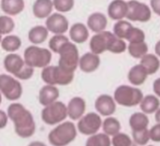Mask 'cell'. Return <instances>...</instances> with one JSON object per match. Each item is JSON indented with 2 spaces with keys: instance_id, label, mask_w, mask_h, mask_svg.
<instances>
[{
  "instance_id": "31",
  "label": "cell",
  "mask_w": 160,
  "mask_h": 146,
  "mask_svg": "<svg viewBox=\"0 0 160 146\" xmlns=\"http://www.w3.org/2000/svg\"><path fill=\"white\" fill-rule=\"evenodd\" d=\"M127 50V44L122 39L117 38L114 34H112L109 39L108 49L107 51L112 53H122Z\"/></svg>"
},
{
  "instance_id": "24",
  "label": "cell",
  "mask_w": 160,
  "mask_h": 146,
  "mask_svg": "<svg viewBox=\"0 0 160 146\" xmlns=\"http://www.w3.org/2000/svg\"><path fill=\"white\" fill-rule=\"evenodd\" d=\"M147 77H148V73L146 69L143 68V66L141 64L131 68L128 75V79L129 83L136 86L143 84L147 80Z\"/></svg>"
},
{
  "instance_id": "41",
  "label": "cell",
  "mask_w": 160,
  "mask_h": 146,
  "mask_svg": "<svg viewBox=\"0 0 160 146\" xmlns=\"http://www.w3.org/2000/svg\"><path fill=\"white\" fill-rule=\"evenodd\" d=\"M8 120L9 119H8L7 112L0 110V129H4L8 126Z\"/></svg>"
},
{
  "instance_id": "8",
  "label": "cell",
  "mask_w": 160,
  "mask_h": 146,
  "mask_svg": "<svg viewBox=\"0 0 160 146\" xmlns=\"http://www.w3.org/2000/svg\"><path fill=\"white\" fill-rule=\"evenodd\" d=\"M0 93L9 101H16L22 96L21 82L10 74H0Z\"/></svg>"
},
{
  "instance_id": "14",
  "label": "cell",
  "mask_w": 160,
  "mask_h": 146,
  "mask_svg": "<svg viewBox=\"0 0 160 146\" xmlns=\"http://www.w3.org/2000/svg\"><path fill=\"white\" fill-rule=\"evenodd\" d=\"M67 110L68 117L71 121H78L85 114L86 102L81 97H74L68 101Z\"/></svg>"
},
{
  "instance_id": "7",
  "label": "cell",
  "mask_w": 160,
  "mask_h": 146,
  "mask_svg": "<svg viewBox=\"0 0 160 146\" xmlns=\"http://www.w3.org/2000/svg\"><path fill=\"white\" fill-rule=\"evenodd\" d=\"M68 118L67 105L62 101H55L43 107L41 111V120L48 126H57Z\"/></svg>"
},
{
  "instance_id": "20",
  "label": "cell",
  "mask_w": 160,
  "mask_h": 146,
  "mask_svg": "<svg viewBox=\"0 0 160 146\" xmlns=\"http://www.w3.org/2000/svg\"><path fill=\"white\" fill-rule=\"evenodd\" d=\"M1 10L8 16H17L24 10V0H0Z\"/></svg>"
},
{
  "instance_id": "47",
  "label": "cell",
  "mask_w": 160,
  "mask_h": 146,
  "mask_svg": "<svg viewBox=\"0 0 160 146\" xmlns=\"http://www.w3.org/2000/svg\"><path fill=\"white\" fill-rule=\"evenodd\" d=\"M2 100H3V96H2V94L0 93V105L2 104Z\"/></svg>"
},
{
  "instance_id": "43",
  "label": "cell",
  "mask_w": 160,
  "mask_h": 146,
  "mask_svg": "<svg viewBox=\"0 0 160 146\" xmlns=\"http://www.w3.org/2000/svg\"><path fill=\"white\" fill-rule=\"evenodd\" d=\"M153 90H154V93L156 94V96H157L158 98H160V78L157 79V80L154 82Z\"/></svg>"
},
{
  "instance_id": "6",
  "label": "cell",
  "mask_w": 160,
  "mask_h": 146,
  "mask_svg": "<svg viewBox=\"0 0 160 146\" xmlns=\"http://www.w3.org/2000/svg\"><path fill=\"white\" fill-rule=\"evenodd\" d=\"M143 97L142 92L139 88L129 85H120L116 88L113 95L115 102L124 107H135L140 105Z\"/></svg>"
},
{
  "instance_id": "35",
  "label": "cell",
  "mask_w": 160,
  "mask_h": 146,
  "mask_svg": "<svg viewBox=\"0 0 160 146\" xmlns=\"http://www.w3.org/2000/svg\"><path fill=\"white\" fill-rule=\"evenodd\" d=\"M133 26L127 21H122L120 20L119 22H117L114 26H113V34L119 38H122V39H126L129 30L132 28Z\"/></svg>"
},
{
  "instance_id": "30",
  "label": "cell",
  "mask_w": 160,
  "mask_h": 146,
  "mask_svg": "<svg viewBox=\"0 0 160 146\" xmlns=\"http://www.w3.org/2000/svg\"><path fill=\"white\" fill-rule=\"evenodd\" d=\"M85 146H112V140L105 133H97L89 136Z\"/></svg>"
},
{
  "instance_id": "1",
  "label": "cell",
  "mask_w": 160,
  "mask_h": 146,
  "mask_svg": "<svg viewBox=\"0 0 160 146\" xmlns=\"http://www.w3.org/2000/svg\"><path fill=\"white\" fill-rule=\"evenodd\" d=\"M8 119L13 123L16 135L22 139L31 138L36 132V122L32 113L22 103L13 102L8 107Z\"/></svg>"
},
{
  "instance_id": "37",
  "label": "cell",
  "mask_w": 160,
  "mask_h": 146,
  "mask_svg": "<svg viewBox=\"0 0 160 146\" xmlns=\"http://www.w3.org/2000/svg\"><path fill=\"white\" fill-rule=\"evenodd\" d=\"M52 4L56 12L66 13L73 9L75 0H52Z\"/></svg>"
},
{
  "instance_id": "15",
  "label": "cell",
  "mask_w": 160,
  "mask_h": 146,
  "mask_svg": "<svg viewBox=\"0 0 160 146\" xmlns=\"http://www.w3.org/2000/svg\"><path fill=\"white\" fill-rule=\"evenodd\" d=\"M112 34V33L109 31H102L100 33H97L96 35H94L91 38L90 43H89L91 52L98 55L106 52L108 49L109 39Z\"/></svg>"
},
{
  "instance_id": "21",
  "label": "cell",
  "mask_w": 160,
  "mask_h": 146,
  "mask_svg": "<svg viewBox=\"0 0 160 146\" xmlns=\"http://www.w3.org/2000/svg\"><path fill=\"white\" fill-rule=\"evenodd\" d=\"M107 18L101 12H94L87 19V27L94 33H100L105 31L107 27Z\"/></svg>"
},
{
  "instance_id": "11",
  "label": "cell",
  "mask_w": 160,
  "mask_h": 146,
  "mask_svg": "<svg viewBox=\"0 0 160 146\" xmlns=\"http://www.w3.org/2000/svg\"><path fill=\"white\" fill-rule=\"evenodd\" d=\"M45 26L49 33L53 35H64L69 29L68 18L60 12H52L45 21Z\"/></svg>"
},
{
  "instance_id": "27",
  "label": "cell",
  "mask_w": 160,
  "mask_h": 146,
  "mask_svg": "<svg viewBox=\"0 0 160 146\" xmlns=\"http://www.w3.org/2000/svg\"><path fill=\"white\" fill-rule=\"evenodd\" d=\"M149 126V118L143 113H134L129 118V127L132 131H141L146 129Z\"/></svg>"
},
{
  "instance_id": "18",
  "label": "cell",
  "mask_w": 160,
  "mask_h": 146,
  "mask_svg": "<svg viewBox=\"0 0 160 146\" xmlns=\"http://www.w3.org/2000/svg\"><path fill=\"white\" fill-rule=\"evenodd\" d=\"M68 34H69L70 41L74 42L75 44L84 43L89 38L88 27L82 23H73L68 29Z\"/></svg>"
},
{
  "instance_id": "12",
  "label": "cell",
  "mask_w": 160,
  "mask_h": 146,
  "mask_svg": "<svg viewBox=\"0 0 160 146\" xmlns=\"http://www.w3.org/2000/svg\"><path fill=\"white\" fill-rule=\"evenodd\" d=\"M3 66L5 70L16 79H18L28 67V65H26V63L24 62L23 57L15 53H8L5 56L3 60Z\"/></svg>"
},
{
  "instance_id": "49",
  "label": "cell",
  "mask_w": 160,
  "mask_h": 146,
  "mask_svg": "<svg viewBox=\"0 0 160 146\" xmlns=\"http://www.w3.org/2000/svg\"><path fill=\"white\" fill-rule=\"evenodd\" d=\"M131 146H138V145H137V144H135V143H133V144H132V145H131Z\"/></svg>"
},
{
  "instance_id": "50",
  "label": "cell",
  "mask_w": 160,
  "mask_h": 146,
  "mask_svg": "<svg viewBox=\"0 0 160 146\" xmlns=\"http://www.w3.org/2000/svg\"><path fill=\"white\" fill-rule=\"evenodd\" d=\"M148 146H154V145H148Z\"/></svg>"
},
{
  "instance_id": "48",
  "label": "cell",
  "mask_w": 160,
  "mask_h": 146,
  "mask_svg": "<svg viewBox=\"0 0 160 146\" xmlns=\"http://www.w3.org/2000/svg\"><path fill=\"white\" fill-rule=\"evenodd\" d=\"M2 38H2V35H0V43H1V41H2Z\"/></svg>"
},
{
  "instance_id": "39",
  "label": "cell",
  "mask_w": 160,
  "mask_h": 146,
  "mask_svg": "<svg viewBox=\"0 0 160 146\" xmlns=\"http://www.w3.org/2000/svg\"><path fill=\"white\" fill-rule=\"evenodd\" d=\"M126 39L128 40L130 43L142 42L145 39V35H144V32L142 30H141L139 28H136V27H132L129 30Z\"/></svg>"
},
{
  "instance_id": "10",
  "label": "cell",
  "mask_w": 160,
  "mask_h": 146,
  "mask_svg": "<svg viewBox=\"0 0 160 146\" xmlns=\"http://www.w3.org/2000/svg\"><path fill=\"white\" fill-rule=\"evenodd\" d=\"M126 17L134 22L145 23L151 19V9L144 3L131 0L128 2V12Z\"/></svg>"
},
{
  "instance_id": "5",
  "label": "cell",
  "mask_w": 160,
  "mask_h": 146,
  "mask_svg": "<svg viewBox=\"0 0 160 146\" xmlns=\"http://www.w3.org/2000/svg\"><path fill=\"white\" fill-rule=\"evenodd\" d=\"M40 76L41 80L43 81V83H45V84L55 86L68 85L74 80V73L65 71L58 66L52 65H49L42 68Z\"/></svg>"
},
{
  "instance_id": "29",
  "label": "cell",
  "mask_w": 160,
  "mask_h": 146,
  "mask_svg": "<svg viewBox=\"0 0 160 146\" xmlns=\"http://www.w3.org/2000/svg\"><path fill=\"white\" fill-rule=\"evenodd\" d=\"M141 65H142L143 68L146 69L148 75H153L157 73L158 70L159 69L160 61L158 56L151 53H147L142 58Z\"/></svg>"
},
{
  "instance_id": "22",
  "label": "cell",
  "mask_w": 160,
  "mask_h": 146,
  "mask_svg": "<svg viewBox=\"0 0 160 146\" xmlns=\"http://www.w3.org/2000/svg\"><path fill=\"white\" fill-rule=\"evenodd\" d=\"M128 3L124 0H113L108 7L109 17L112 20L120 21L127 16Z\"/></svg>"
},
{
  "instance_id": "44",
  "label": "cell",
  "mask_w": 160,
  "mask_h": 146,
  "mask_svg": "<svg viewBox=\"0 0 160 146\" xmlns=\"http://www.w3.org/2000/svg\"><path fill=\"white\" fill-rule=\"evenodd\" d=\"M27 146H47L44 143L42 142H38V141H35V142H32L30 143Z\"/></svg>"
},
{
  "instance_id": "36",
  "label": "cell",
  "mask_w": 160,
  "mask_h": 146,
  "mask_svg": "<svg viewBox=\"0 0 160 146\" xmlns=\"http://www.w3.org/2000/svg\"><path fill=\"white\" fill-rule=\"evenodd\" d=\"M132 141L138 146L146 145L150 141L149 129H143L141 131H132Z\"/></svg>"
},
{
  "instance_id": "45",
  "label": "cell",
  "mask_w": 160,
  "mask_h": 146,
  "mask_svg": "<svg viewBox=\"0 0 160 146\" xmlns=\"http://www.w3.org/2000/svg\"><path fill=\"white\" fill-rule=\"evenodd\" d=\"M156 114H155V119H156V121L158 122V124H160V108L155 113Z\"/></svg>"
},
{
  "instance_id": "46",
  "label": "cell",
  "mask_w": 160,
  "mask_h": 146,
  "mask_svg": "<svg viewBox=\"0 0 160 146\" xmlns=\"http://www.w3.org/2000/svg\"><path fill=\"white\" fill-rule=\"evenodd\" d=\"M155 51H156V53L160 57V40L156 44V48H155Z\"/></svg>"
},
{
  "instance_id": "19",
  "label": "cell",
  "mask_w": 160,
  "mask_h": 146,
  "mask_svg": "<svg viewBox=\"0 0 160 146\" xmlns=\"http://www.w3.org/2000/svg\"><path fill=\"white\" fill-rule=\"evenodd\" d=\"M52 0H35L32 11L33 15L38 19H47L53 10Z\"/></svg>"
},
{
  "instance_id": "25",
  "label": "cell",
  "mask_w": 160,
  "mask_h": 146,
  "mask_svg": "<svg viewBox=\"0 0 160 146\" xmlns=\"http://www.w3.org/2000/svg\"><path fill=\"white\" fill-rule=\"evenodd\" d=\"M0 46L3 49V51L8 53H12L20 50V48L22 47V39L17 35H13V34L6 35L2 38Z\"/></svg>"
},
{
  "instance_id": "3",
  "label": "cell",
  "mask_w": 160,
  "mask_h": 146,
  "mask_svg": "<svg viewBox=\"0 0 160 146\" xmlns=\"http://www.w3.org/2000/svg\"><path fill=\"white\" fill-rule=\"evenodd\" d=\"M23 60L29 67L33 68H44L52 62V53L38 45H30L23 52Z\"/></svg>"
},
{
  "instance_id": "42",
  "label": "cell",
  "mask_w": 160,
  "mask_h": 146,
  "mask_svg": "<svg viewBox=\"0 0 160 146\" xmlns=\"http://www.w3.org/2000/svg\"><path fill=\"white\" fill-rule=\"evenodd\" d=\"M151 7L154 12L160 16V0H151Z\"/></svg>"
},
{
  "instance_id": "9",
  "label": "cell",
  "mask_w": 160,
  "mask_h": 146,
  "mask_svg": "<svg viewBox=\"0 0 160 146\" xmlns=\"http://www.w3.org/2000/svg\"><path fill=\"white\" fill-rule=\"evenodd\" d=\"M77 130L84 136H92L98 133L102 127L101 116L97 113H88L78 120Z\"/></svg>"
},
{
  "instance_id": "23",
  "label": "cell",
  "mask_w": 160,
  "mask_h": 146,
  "mask_svg": "<svg viewBox=\"0 0 160 146\" xmlns=\"http://www.w3.org/2000/svg\"><path fill=\"white\" fill-rule=\"evenodd\" d=\"M49 37V31L45 25H35L28 31V40L33 45H40L45 40H47Z\"/></svg>"
},
{
  "instance_id": "13",
  "label": "cell",
  "mask_w": 160,
  "mask_h": 146,
  "mask_svg": "<svg viewBox=\"0 0 160 146\" xmlns=\"http://www.w3.org/2000/svg\"><path fill=\"white\" fill-rule=\"evenodd\" d=\"M95 108L101 116L109 117L116 111V102L110 95H100L95 101Z\"/></svg>"
},
{
  "instance_id": "4",
  "label": "cell",
  "mask_w": 160,
  "mask_h": 146,
  "mask_svg": "<svg viewBox=\"0 0 160 146\" xmlns=\"http://www.w3.org/2000/svg\"><path fill=\"white\" fill-rule=\"evenodd\" d=\"M57 54H59L57 66L63 70L74 73L79 68L80 54L79 50L74 42L70 40L66 42L61 47Z\"/></svg>"
},
{
  "instance_id": "33",
  "label": "cell",
  "mask_w": 160,
  "mask_h": 146,
  "mask_svg": "<svg viewBox=\"0 0 160 146\" xmlns=\"http://www.w3.org/2000/svg\"><path fill=\"white\" fill-rule=\"evenodd\" d=\"M68 41H69V38L65 34L64 35H53L49 40V50L52 53H58L61 47Z\"/></svg>"
},
{
  "instance_id": "34",
  "label": "cell",
  "mask_w": 160,
  "mask_h": 146,
  "mask_svg": "<svg viewBox=\"0 0 160 146\" xmlns=\"http://www.w3.org/2000/svg\"><path fill=\"white\" fill-rule=\"evenodd\" d=\"M15 29V22L8 15H0V35H9Z\"/></svg>"
},
{
  "instance_id": "38",
  "label": "cell",
  "mask_w": 160,
  "mask_h": 146,
  "mask_svg": "<svg viewBox=\"0 0 160 146\" xmlns=\"http://www.w3.org/2000/svg\"><path fill=\"white\" fill-rule=\"evenodd\" d=\"M111 140L112 146H131L133 144V141L126 133L119 132L118 134L114 135Z\"/></svg>"
},
{
  "instance_id": "2",
  "label": "cell",
  "mask_w": 160,
  "mask_h": 146,
  "mask_svg": "<svg viewBox=\"0 0 160 146\" xmlns=\"http://www.w3.org/2000/svg\"><path fill=\"white\" fill-rule=\"evenodd\" d=\"M77 127L72 121H64L55 126L48 134V141L52 146H68L77 138Z\"/></svg>"
},
{
  "instance_id": "17",
  "label": "cell",
  "mask_w": 160,
  "mask_h": 146,
  "mask_svg": "<svg viewBox=\"0 0 160 146\" xmlns=\"http://www.w3.org/2000/svg\"><path fill=\"white\" fill-rule=\"evenodd\" d=\"M100 66L99 55L93 53L92 52L85 53L80 57L79 68L84 73H92L96 71Z\"/></svg>"
},
{
  "instance_id": "32",
  "label": "cell",
  "mask_w": 160,
  "mask_h": 146,
  "mask_svg": "<svg viewBox=\"0 0 160 146\" xmlns=\"http://www.w3.org/2000/svg\"><path fill=\"white\" fill-rule=\"evenodd\" d=\"M128 53L129 54L134 58H142L145 54H147L148 52V46L145 43V41L138 42V43H129L128 47Z\"/></svg>"
},
{
  "instance_id": "40",
  "label": "cell",
  "mask_w": 160,
  "mask_h": 146,
  "mask_svg": "<svg viewBox=\"0 0 160 146\" xmlns=\"http://www.w3.org/2000/svg\"><path fill=\"white\" fill-rule=\"evenodd\" d=\"M150 140L154 143H160V124H157L149 129Z\"/></svg>"
},
{
  "instance_id": "16",
  "label": "cell",
  "mask_w": 160,
  "mask_h": 146,
  "mask_svg": "<svg viewBox=\"0 0 160 146\" xmlns=\"http://www.w3.org/2000/svg\"><path fill=\"white\" fill-rule=\"evenodd\" d=\"M59 97H60V91L57 86L45 84L40 88L38 98L39 104L45 107L57 101Z\"/></svg>"
},
{
  "instance_id": "28",
  "label": "cell",
  "mask_w": 160,
  "mask_h": 146,
  "mask_svg": "<svg viewBox=\"0 0 160 146\" xmlns=\"http://www.w3.org/2000/svg\"><path fill=\"white\" fill-rule=\"evenodd\" d=\"M101 128L103 129V133H105L109 137H113L114 135H116L120 132L121 124L117 118L109 116L102 121Z\"/></svg>"
},
{
  "instance_id": "26",
  "label": "cell",
  "mask_w": 160,
  "mask_h": 146,
  "mask_svg": "<svg viewBox=\"0 0 160 146\" xmlns=\"http://www.w3.org/2000/svg\"><path fill=\"white\" fill-rule=\"evenodd\" d=\"M140 107L143 113L152 114L160 108L159 98L154 95H147L146 97H143L142 102L140 103Z\"/></svg>"
}]
</instances>
